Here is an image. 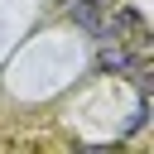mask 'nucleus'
Masks as SVG:
<instances>
[{
  "instance_id": "obj_1",
  "label": "nucleus",
  "mask_w": 154,
  "mask_h": 154,
  "mask_svg": "<svg viewBox=\"0 0 154 154\" xmlns=\"http://www.w3.org/2000/svg\"><path fill=\"white\" fill-rule=\"evenodd\" d=\"M96 67H101V72H125V77H130V67H140V58H135V48H125V43H101Z\"/></svg>"
},
{
  "instance_id": "obj_2",
  "label": "nucleus",
  "mask_w": 154,
  "mask_h": 154,
  "mask_svg": "<svg viewBox=\"0 0 154 154\" xmlns=\"http://www.w3.org/2000/svg\"><path fill=\"white\" fill-rule=\"evenodd\" d=\"M144 120H149V96H140V101H135V116H130V120L120 125V140L140 135V130H144Z\"/></svg>"
},
{
  "instance_id": "obj_3",
  "label": "nucleus",
  "mask_w": 154,
  "mask_h": 154,
  "mask_svg": "<svg viewBox=\"0 0 154 154\" xmlns=\"http://www.w3.org/2000/svg\"><path fill=\"white\" fill-rule=\"evenodd\" d=\"M96 5H116V0H96Z\"/></svg>"
}]
</instances>
